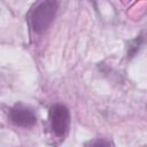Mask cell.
I'll return each mask as SVG.
<instances>
[{
  "label": "cell",
  "instance_id": "6da1fadb",
  "mask_svg": "<svg viewBox=\"0 0 147 147\" xmlns=\"http://www.w3.org/2000/svg\"><path fill=\"white\" fill-rule=\"evenodd\" d=\"M56 10H57V2L55 1L37 2L34 7L30 10L28 16V21L31 29L37 33H41L46 31L54 21Z\"/></svg>",
  "mask_w": 147,
  "mask_h": 147
},
{
  "label": "cell",
  "instance_id": "7a4b0ae2",
  "mask_svg": "<svg viewBox=\"0 0 147 147\" xmlns=\"http://www.w3.org/2000/svg\"><path fill=\"white\" fill-rule=\"evenodd\" d=\"M49 122L52 132L57 137H64L70 126L69 109L61 103L53 105L49 109Z\"/></svg>",
  "mask_w": 147,
  "mask_h": 147
},
{
  "label": "cell",
  "instance_id": "3957f363",
  "mask_svg": "<svg viewBox=\"0 0 147 147\" xmlns=\"http://www.w3.org/2000/svg\"><path fill=\"white\" fill-rule=\"evenodd\" d=\"M9 118L13 123H15L18 126L22 127H30L33 126L37 122V116L34 111L23 105V103H16L9 111Z\"/></svg>",
  "mask_w": 147,
  "mask_h": 147
},
{
  "label": "cell",
  "instance_id": "277c9868",
  "mask_svg": "<svg viewBox=\"0 0 147 147\" xmlns=\"http://www.w3.org/2000/svg\"><path fill=\"white\" fill-rule=\"evenodd\" d=\"M85 147H113V145L109 140L98 138V139H92V140L87 141Z\"/></svg>",
  "mask_w": 147,
  "mask_h": 147
}]
</instances>
